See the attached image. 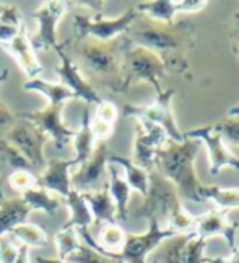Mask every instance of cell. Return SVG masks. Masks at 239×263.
I'll use <instances>...</instances> for the list:
<instances>
[{
	"label": "cell",
	"mask_w": 239,
	"mask_h": 263,
	"mask_svg": "<svg viewBox=\"0 0 239 263\" xmlns=\"http://www.w3.org/2000/svg\"><path fill=\"white\" fill-rule=\"evenodd\" d=\"M122 36L128 46L155 52L164 62L166 72L192 78L189 52L195 43V25L191 20H176L166 25L138 13Z\"/></svg>",
	"instance_id": "cell-1"
},
{
	"label": "cell",
	"mask_w": 239,
	"mask_h": 263,
	"mask_svg": "<svg viewBox=\"0 0 239 263\" xmlns=\"http://www.w3.org/2000/svg\"><path fill=\"white\" fill-rule=\"evenodd\" d=\"M59 44L91 86L95 83L113 93H125L122 55L128 47V43L124 36H119L113 41H98L93 37H68Z\"/></svg>",
	"instance_id": "cell-2"
},
{
	"label": "cell",
	"mask_w": 239,
	"mask_h": 263,
	"mask_svg": "<svg viewBox=\"0 0 239 263\" xmlns=\"http://www.w3.org/2000/svg\"><path fill=\"white\" fill-rule=\"evenodd\" d=\"M202 143L184 137L182 141L168 140L155 155V171L176 187L181 200L202 203L198 190L204 185L195 174V158Z\"/></svg>",
	"instance_id": "cell-3"
},
{
	"label": "cell",
	"mask_w": 239,
	"mask_h": 263,
	"mask_svg": "<svg viewBox=\"0 0 239 263\" xmlns=\"http://www.w3.org/2000/svg\"><path fill=\"white\" fill-rule=\"evenodd\" d=\"M150 185L143 197V203L134 211V218L155 219L161 228L173 231L174 234H189L194 232L195 216H192L182 206L176 187L164 179L158 171L152 169Z\"/></svg>",
	"instance_id": "cell-4"
},
{
	"label": "cell",
	"mask_w": 239,
	"mask_h": 263,
	"mask_svg": "<svg viewBox=\"0 0 239 263\" xmlns=\"http://www.w3.org/2000/svg\"><path fill=\"white\" fill-rule=\"evenodd\" d=\"M166 77L164 62L155 52L143 47L128 46L122 55V78L124 89L138 83L152 85L156 95L163 93L161 82Z\"/></svg>",
	"instance_id": "cell-5"
},
{
	"label": "cell",
	"mask_w": 239,
	"mask_h": 263,
	"mask_svg": "<svg viewBox=\"0 0 239 263\" xmlns=\"http://www.w3.org/2000/svg\"><path fill=\"white\" fill-rule=\"evenodd\" d=\"M174 96H176V89H173V88L163 89V93L156 95V99L152 104H145V106L127 104V106H124V116L132 117L135 120H143V122H148V124H155L164 130V134L168 135L169 140L182 141L184 134L179 130L176 120H174L173 109H171V101Z\"/></svg>",
	"instance_id": "cell-6"
},
{
	"label": "cell",
	"mask_w": 239,
	"mask_h": 263,
	"mask_svg": "<svg viewBox=\"0 0 239 263\" xmlns=\"http://www.w3.org/2000/svg\"><path fill=\"white\" fill-rule=\"evenodd\" d=\"M138 16V12L131 7L121 16L116 18H104L103 15H85V13H73V28L75 37H93L98 41H113V39L125 34L128 26Z\"/></svg>",
	"instance_id": "cell-7"
},
{
	"label": "cell",
	"mask_w": 239,
	"mask_h": 263,
	"mask_svg": "<svg viewBox=\"0 0 239 263\" xmlns=\"http://www.w3.org/2000/svg\"><path fill=\"white\" fill-rule=\"evenodd\" d=\"M0 137H4L8 143H12L29 161L34 171L46 167L47 161L44 156V145L49 138L34 124L23 119L15 120L13 125L4 130Z\"/></svg>",
	"instance_id": "cell-8"
},
{
	"label": "cell",
	"mask_w": 239,
	"mask_h": 263,
	"mask_svg": "<svg viewBox=\"0 0 239 263\" xmlns=\"http://www.w3.org/2000/svg\"><path fill=\"white\" fill-rule=\"evenodd\" d=\"M107 141H96L93 153L85 163L80 164V169L70 176V185L73 190L96 192L107 185V161H109Z\"/></svg>",
	"instance_id": "cell-9"
},
{
	"label": "cell",
	"mask_w": 239,
	"mask_h": 263,
	"mask_svg": "<svg viewBox=\"0 0 239 263\" xmlns=\"http://www.w3.org/2000/svg\"><path fill=\"white\" fill-rule=\"evenodd\" d=\"M68 4L61 0H49L39 5L31 16L38 22V29L33 36H29V43L34 52H43L47 49H56L59 46L56 28L61 18L67 13Z\"/></svg>",
	"instance_id": "cell-10"
},
{
	"label": "cell",
	"mask_w": 239,
	"mask_h": 263,
	"mask_svg": "<svg viewBox=\"0 0 239 263\" xmlns=\"http://www.w3.org/2000/svg\"><path fill=\"white\" fill-rule=\"evenodd\" d=\"M174 236L179 234L161 228L155 219H148V229L143 234H127L124 249L117 255V260L122 263H146V258L152 252H155L166 239Z\"/></svg>",
	"instance_id": "cell-11"
},
{
	"label": "cell",
	"mask_w": 239,
	"mask_h": 263,
	"mask_svg": "<svg viewBox=\"0 0 239 263\" xmlns=\"http://www.w3.org/2000/svg\"><path fill=\"white\" fill-rule=\"evenodd\" d=\"M62 104H49L44 109L33 110V112H22L16 117L28 120L34 124L43 134L54 141V146L57 149H64L68 143H72L75 137V130H72L62 120Z\"/></svg>",
	"instance_id": "cell-12"
},
{
	"label": "cell",
	"mask_w": 239,
	"mask_h": 263,
	"mask_svg": "<svg viewBox=\"0 0 239 263\" xmlns=\"http://www.w3.org/2000/svg\"><path fill=\"white\" fill-rule=\"evenodd\" d=\"M182 134L184 137L198 140L205 145L208 153V173H210V176H216L223 167H233L239 171V158L234 156L233 151L225 145V140L212 130V125L187 130Z\"/></svg>",
	"instance_id": "cell-13"
},
{
	"label": "cell",
	"mask_w": 239,
	"mask_h": 263,
	"mask_svg": "<svg viewBox=\"0 0 239 263\" xmlns=\"http://www.w3.org/2000/svg\"><path fill=\"white\" fill-rule=\"evenodd\" d=\"M168 135L161 127L135 120V140H134V159L132 163L145 169L146 173L155 167V155L166 141Z\"/></svg>",
	"instance_id": "cell-14"
},
{
	"label": "cell",
	"mask_w": 239,
	"mask_h": 263,
	"mask_svg": "<svg viewBox=\"0 0 239 263\" xmlns=\"http://www.w3.org/2000/svg\"><path fill=\"white\" fill-rule=\"evenodd\" d=\"M54 52L57 54L59 60H61V64L56 67V73H57L59 80H61V85L70 89L75 98L83 99L86 106L101 103V98H99L96 88L89 85L82 77V73L78 72V68L70 60V57L61 49V44L54 49Z\"/></svg>",
	"instance_id": "cell-15"
},
{
	"label": "cell",
	"mask_w": 239,
	"mask_h": 263,
	"mask_svg": "<svg viewBox=\"0 0 239 263\" xmlns=\"http://www.w3.org/2000/svg\"><path fill=\"white\" fill-rule=\"evenodd\" d=\"M208 5L202 0H153V2H138L134 8L138 13L155 20L159 23H174L179 12H198Z\"/></svg>",
	"instance_id": "cell-16"
},
{
	"label": "cell",
	"mask_w": 239,
	"mask_h": 263,
	"mask_svg": "<svg viewBox=\"0 0 239 263\" xmlns=\"http://www.w3.org/2000/svg\"><path fill=\"white\" fill-rule=\"evenodd\" d=\"M239 224L237 222H230L228 221V211L223 210H212L205 215L195 216V224H194V232L197 237L208 239L213 236H222L226 239L230 250H236V236H237Z\"/></svg>",
	"instance_id": "cell-17"
},
{
	"label": "cell",
	"mask_w": 239,
	"mask_h": 263,
	"mask_svg": "<svg viewBox=\"0 0 239 263\" xmlns=\"http://www.w3.org/2000/svg\"><path fill=\"white\" fill-rule=\"evenodd\" d=\"M73 166H77L73 159H61V158L49 159L46 163L44 171L38 176V185L65 198L68 195V192L72 190L70 167Z\"/></svg>",
	"instance_id": "cell-18"
},
{
	"label": "cell",
	"mask_w": 239,
	"mask_h": 263,
	"mask_svg": "<svg viewBox=\"0 0 239 263\" xmlns=\"http://www.w3.org/2000/svg\"><path fill=\"white\" fill-rule=\"evenodd\" d=\"M0 46L16 60V64L22 67V70L29 77V80L38 78V75L43 72V65L39 64L38 55L31 47V43H29V36L26 33L25 23H22L16 34L8 43H4Z\"/></svg>",
	"instance_id": "cell-19"
},
{
	"label": "cell",
	"mask_w": 239,
	"mask_h": 263,
	"mask_svg": "<svg viewBox=\"0 0 239 263\" xmlns=\"http://www.w3.org/2000/svg\"><path fill=\"white\" fill-rule=\"evenodd\" d=\"M107 189L111 194L114 205H116V215L117 222H124L128 219V198H131V187H128L127 180L119 173L116 164L107 161Z\"/></svg>",
	"instance_id": "cell-20"
},
{
	"label": "cell",
	"mask_w": 239,
	"mask_h": 263,
	"mask_svg": "<svg viewBox=\"0 0 239 263\" xmlns=\"http://www.w3.org/2000/svg\"><path fill=\"white\" fill-rule=\"evenodd\" d=\"M82 195L86 200L95 222H104V224H114V222H117L116 205L111 194H109L107 185L96 192H85Z\"/></svg>",
	"instance_id": "cell-21"
},
{
	"label": "cell",
	"mask_w": 239,
	"mask_h": 263,
	"mask_svg": "<svg viewBox=\"0 0 239 263\" xmlns=\"http://www.w3.org/2000/svg\"><path fill=\"white\" fill-rule=\"evenodd\" d=\"M31 211L33 210L25 203L22 197L4 198L0 201V237L8 234L13 228L26 222Z\"/></svg>",
	"instance_id": "cell-22"
},
{
	"label": "cell",
	"mask_w": 239,
	"mask_h": 263,
	"mask_svg": "<svg viewBox=\"0 0 239 263\" xmlns=\"http://www.w3.org/2000/svg\"><path fill=\"white\" fill-rule=\"evenodd\" d=\"M73 149H75V156L72 158L75 161V164H82L91 156L93 148L96 145V140L91 130V109L86 106L83 109V116H82V127L75 130V137L72 140Z\"/></svg>",
	"instance_id": "cell-23"
},
{
	"label": "cell",
	"mask_w": 239,
	"mask_h": 263,
	"mask_svg": "<svg viewBox=\"0 0 239 263\" xmlns=\"http://www.w3.org/2000/svg\"><path fill=\"white\" fill-rule=\"evenodd\" d=\"M65 206L70 211V218L65 221L62 229H88L93 224L91 211L88 208L86 200L77 190H70L65 197Z\"/></svg>",
	"instance_id": "cell-24"
},
{
	"label": "cell",
	"mask_w": 239,
	"mask_h": 263,
	"mask_svg": "<svg viewBox=\"0 0 239 263\" xmlns=\"http://www.w3.org/2000/svg\"><path fill=\"white\" fill-rule=\"evenodd\" d=\"M22 198L31 210H41L49 216H54L59 210L65 206V198L59 197L39 185L26 190L25 194H22Z\"/></svg>",
	"instance_id": "cell-25"
},
{
	"label": "cell",
	"mask_w": 239,
	"mask_h": 263,
	"mask_svg": "<svg viewBox=\"0 0 239 263\" xmlns=\"http://www.w3.org/2000/svg\"><path fill=\"white\" fill-rule=\"evenodd\" d=\"M109 163H113L116 166H121L124 169L125 180L131 190H137L138 194H142L143 197L148 192V185H150V176L145 169L138 167L137 164L132 163V159H127L124 156H117V155H109Z\"/></svg>",
	"instance_id": "cell-26"
},
{
	"label": "cell",
	"mask_w": 239,
	"mask_h": 263,
	"mask_svg": "<svg viewBox=\"0 0 239 263\" xmlns=\"http://www.w3.org/2000/svg\"><path fill=\"white\" fill-rule=\"evenodd\" d=\"M23 89L25 91H38L43 96L47 98L49 104H62L65 106L67 101L75 99L73 93L68 88H65L61 83H51L46 82V80L41 78H31L28 82L23 83Z\"/></svg>",
	"instance_id": "cell-27"
},
{
	"label": "cell",
	"mask_w": 239,
	"mask_h": 263,
	"mask_svg": "<svg viewBox=\"0 0 239 263\" xmlns=\"http://www.w3.org/2000/svg\"><path fill=\"white\" fill-rule=\"evenodd\" d=\"M202 201L208 200L216 206V210L230 211L239 208V189H223L220 185H202L198 190Z\"/></svg>",
	"instance_id": "cell-28"
},
{
	"label": "cell",
	"mask_w": 239,
	"mask_h": 263,
	"mask_svg": "<svg viewBox=\"0 0 239 263\" xmlns=\"http://www.w3.org/2000/svg\"><path fill=\"white\" fill-rule=\"evenodd\" d=\"M7 169L13 171H31V173H36L34 167L29 164V161L20 153V151L8 141L0 137V174Z\"/></svg>",
	"instance_id": "cell-29"
},
{
	"label": "cell",
	"mask_w": 239,
	"mask_h": 263,
	"mask_svg": "<svg viewBox=\"0 0 239 263\" xmlns=\"http://www.w3.org/2000/svg\"><path fill=\"white\" fill-rule=\"evenodd\" d=\"M7 236L12 237L16 244H23L29 249L31 247H44L47 244L46 232L39 226L28 224V222H23V224L13 228Z\"/></svg>",
	"instance_id": "cell-30"
},
{
	"label": "cell",
	"mask_w": 239,
	"mask_h": 263,
	"mask_svg": "<svg viewBox=\"0 0 239 263\" xmlns=\"http://www.w3.org/2000/svg\"><path fill=\"white\" fill-rule=\"evenodd\" d=\"M68 263H122L114 257H109L103 252H99L86 244H80V247L73 252L72 255L67 257Z\"/></svg>",
	"instance_id": "cell-31"
},
{
	"label": "cell",
	"mask_w": 239,
	"mask_h": 263,
	"mask_svg": "<svg viewBox=\"0 0 239 263\" xmlns=\"http://www.w3.org/2000/svg\"><path fill=\"white\" fill-rule=\"evenodd\" d=\"M56 247H57V258L59 260H67L68 255H72L73 252L80 247L82 240L78 239L77 229H61L57 231L54 237Z\"/></svg>",
	"instance_id": "cell-32"
},
{
	"label": "cell",
	"mask_w": 239,
	"mask_h": 263,
	"mask_svg": "<svg viewBox=\"0 0 239 263\" xmlns=\"http://www.w3.org/2000/svg\"><path fill=\"white\" fill-rule=\"evenodd\" d=\"M212 130L223 140H226L230 145L239 146V117L226 116L222 120H218L216 124H213Z\"/></svg>",
	"instance_id": "cell-33"
},
{
	"label": "cell",
	"mask_w": 239,
	"mask_h": 263,
	"mask_svg": "<svg viewBox=\"0 0 239 263\" xmlns=\"http://www.w3.org/2000/svg\"><path fill=\"white\" fill-rule=\"evenodd\" d=\"M205 247H207V240L202 237H197L194 232V236L187 240V244L182 249L181 263H204L205 261V255H204Z\"/></svg>",
	"instance_id": "cell-34"
},
{
	"label": "cell",
	"mask_w": 239,
	"mask_h": 263,
	"mask_svg": "<svg viewBox=\"0 0 239 263\" xmlns=\"http://www.w3.org/2000/svg\"><path fill=\"white\" fill-rule=\"evenodd\" d=\"M7 182L15 192L25 194L26 190L38 187V176L31 171H13V173L8 174Z\"/></svg>",
	"instance_id": "cell-35"
},
{
	"label": "cell",
	"mask_w": 239,
	"mask_h": 263,
	"mask_svg": "<svg viewBox=\"0 0 239 263\" xmlns=\"http://www.w3.org/2000/svg\"><path fill=\"white\" fill-rule=\"evenodd\" d=\"M119 116V110L116 107V104H113L111 101H104L101 99V103L96 104L95 112L91 114V119L99 120V122H106V124H114Z\"/></svg>",
	"instance_id": "cell-36"
},
{
	"label": "cell",
	"mask_w": 239,
	"mask_h": 263,
	"mask_svg": "<svg viewBox=\"0 0 239 263\" xmlns=\"http://www.w3.org/2000/svg\"><path fill=\"white\" fill-rule=\"evenodd\" d=\"M16 254H18L16 242L7 234L0 237V263H13Z\"/></svg>",
	"instance_id": "cell-37"
},
{
	"label": "cell",
	"mask_w": 239,
	"mask_h": 263,
	"mask_svg": "<svg viewBox=\"0 0 239 263\" xmlns=\"http://www.w3.org/2000/svg\"><path fill=\"white\" fill-rule=\"evenodd\" d=\"M16 120V116L10 110L5 104L0 106V128L7 130L10 125H13V122Z\"/></svg>",
	"instance_id": "cell-38"
},
{
	"label": "cell",
	"mask_w": 239,
	"mask_h": 263,
	"mask_svg": "<svg viewBox=\"0 0 239 263\" xmlns=\"http://www.w3.org/2000/svg\"><path fill=\"white\" fill-rule=\"evenodd\" d=\"M230 37H231V43H233V52L239 59V12L234 15V22L231 26V31H230Z\"/></svg>",
	"instance_id": "cell-39"
},
{
	"label": "cell",
	"mask_w": 239,
	"mask_h": 263,
	"mask_svg": "<svg viewBox=\"0 0 239 263\" xmlns=\"http://www.w3.org/2000/svg\"><path fill=\"white\" fill-rule=\"evenodd\" d=\"M13 263H29V247L18 244V254Z\"/></svg>",
	"instance_id": "cell-40"
},
{
	"label": "cell",
	"mask_w": 239,
	"mask_h": 263,
	"mask_svg": "<svg viewBox=\"0 0 239 263\" xmlns=\"http://www.w3.org/2000/svg\"><path fill=\"white\" fill-rule=\"evenodd\" d=\"M34 263H68L67 260H59V258H47V257H36Z\"/></svg>",
	"instance_id": "cell-41"
},
{
	"label": "cell",
	"mask_w": 239,
	"mask_h": 263,
	"mask_svg": "<svg viewBox=\"0 0 239 263\" xmlns=\"http://www.w3.org/2000/svg\"><path fill=\"white\" fill-rule=\"evenodd\" d=\"M225 263H239V247H236L234 252H231L230 255L225 257Z\"/></svg>",
	"instance_id": "cell-42"
},
{
	"label": "cell",
	"mask_w": 239,
	"mask_h": 263,
	"mask_svg": "<svg viewBox=\"0 0 239 263\" xmlns=\"http://www.w3.org/2000/svg\"><path fill=\"white\" fill-rule=\"evenodd\" d=\"M228 116H234V117H239V103L234 104L233 107L228 109Z\"/></svg>",
	"instance_id": "cell-43"
},
{
	"label": "cell",
	"mask_w": 239,
	"mask_h": 263,
	"mask_svg": "<svg viewBox=\"0 0 239 263\" xmlns=\"http://www.w3.org/2000/svg\"><path fill=\"white\" fill-rule=\"evenodd\" d=\"M7 78H8V70H7V68H4V70H2V73H0V83H4ZM0 106H4L2 101H0Z\"/></svg>",
	"instance_id": "cell-44"
},
{
	"label": "cell",
	"mask_w": 239,
	"mask_h": 263,
	"mask_svg": "<svg viewBox=\"0 0 239 263\" xmlns=\"http://www.w3.org/2000/svg\"><path fill=\"white\" fill-rule=\"evenodd\" d=\"M4 200V190H2V174H0V201Z\"/></svg>",
	"instance_id": "cell-45"
},
{
	"label": "cell",
	"mask_w": 239,
	"mask_h": 263,
	"mask_svg": "<svg viewBox=\"0 0 239 263\" xmlns=\"http://www.w3.org/2000/svg\"><path fill=\"white\" fill-rule=\"evenodd\" d=\"M152 263H156V261H155V260H153V261H152Z\"/></svg>",
	"instance_id": "cell-46"
}]
</instances>
